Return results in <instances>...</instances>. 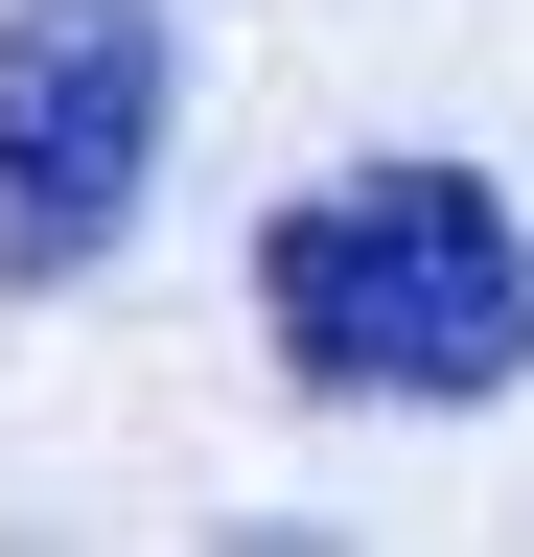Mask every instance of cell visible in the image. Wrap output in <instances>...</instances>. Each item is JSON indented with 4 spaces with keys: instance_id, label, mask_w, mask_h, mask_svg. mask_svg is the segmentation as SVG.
Returning a JSON list of instances; mask_svg holds the SVG:
<instances>
[{
    "instance_id": "obj_2",
    "label": "cell",
    "mask_w": 534,
    "mask_h": 557,
    "mask_svg": "<svg viewBox=\"0 0 534 557\" xmlns=\"http://www.w3.org/2000/svg\"><path fill=\"white\" fill-rule=\"evenodd\" d=\"M163 0H0V302H71L163 186Z\"/></svg>"
},
{
    "instance_id": "obj_1",
    "label": "cell",
    "mask_w": 534,
    "mask_h": 557,
    "mask_svg": "<svg viewBox=\"0 0 534 557\" xmlns=\"http://www.w3.org/2000/svg\"><path fill=\"white\" fill-rule=\"evenodd\" d=\"M256 325H280L302 395H511L534 372V233L488 163H325L280 186V233H256Z\"/></svg>"
}]
</instances>
